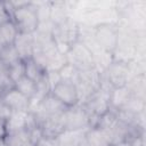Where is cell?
<instances>
[{"label": "cell", "instance_id": "cell-1", "mask_svg": "<svg viewBox=\"0 0 146 146\" xmlns=\"http://www.w3.org/2000/svg\"><path fill=\"white\" fill-rule=\"evenodd\" d=\"M13 9L11 21L19 33L33 34L39 27V17L34 1H9Z\"/></svg>", "mask_w": 146, "mask_h": 146}, {"label": "cell", "instance_id": "cell-2", "mask_svg": "<svg viewBox=\"0 0 146 146\" xmlns=\"http://www.w3.org/2000/svg\"><path fill=\"white\" fill-rule=\"evenodd\" d=\"M80 24L76 18L67 17L52 27V38L59 52L66 55L70 47L79 39Z\"/></svg>", "mask_w": 146, "mask_h": 146}, {"label": "cell", "instance_id": "cell-3", "mask_svg": "<svg viewBox=\"0 0 146 146\" xmlns=\"http://www.w3.org/2000/svg\"><path fill=\"white\" fill-rule=\"evenodd\" d=\"M102 80V72L98 71L96 67L78 71L74 83L78 90L80 104L86 102L92 94H95L100 88Z\"/></svg>", "mask_w": 146, "mask_h": 146}, {"label": "cell", "instance_id": "cell-4", "mask_svg": "<svg viewBox=\"0 0 146 146\" xmlns=\"http://www.w3.org/2000/svg\"><path fill=\"white\" fill-rule=\"evenodd\" d=\"M66 60L67 63L72 64L78 71L96 67L94 54L84 43L79 40L70 47L68 51L66 52Z\"/></svg>", "mask_w": 146, "mask_h": 146}, {"label": "cell", "instance_id": "cell-5", "mask_svg": "<svg viewBox=\"0 0 146 146\" xmlns=\"http://www.w3.org/2000/svg\"><path fill=\"white\" fill-rule=\"evenodd\" d=\"M103 81L110 84L112 88L124 87L131 79L128 63L113 60L111 65L102 73Z\"/></svg>", "mask_w": 146, "mask_h": 146}, {"label": "cell", "instance_id": "cell-6", "mask_svg": "<svg viewBox=\"0 0 146 146\" xmlns=\"http://www.w3.org/2000/svg\"><path fill=\"white\" fill-rule=\"evenodd\" d=\"M94 38L99 49L113 54L117 46V25L100 24L94 27Z\"/></svg>", "mask_w": 146, "mask_h": 146}, {"label": "cell", "instance_id": "cell-7", "mask_svg": "<svg viewBox=\"0 0 146 146\" xmlns=\"http://www.w3.org/2000/svg\"><path fill=\"white\" fill-rule=\"evenodd\" d=\"M65 130H84L90 128V116L82 104L68 107L63 114Z\"/></svg>", "mask_w": 146, "mask_h": 146}, {"label": "cell", "instance_id": "cell-8", "mask_svg": "<svg viewBox=\"0 0 146 146\" xmlns=\"http://www.w3.org/2000/svg\"><path fill=\"white\" fill-rule=\"evenodd\" d=\"M50 94L52 96H55L67 108L80 104L75 83L72 82V81H63V80H60L59 82H57L51 88Z\"/></svg>", "mask_w": 146, "mask_h": 146}, {"label": "cell", "instance_id": "cell-9", "mask_svg": "<svg viewBox=\"0 0 146 146\" xmlns=\"http://www.w3.org/2000/svg\"><path fill=\"white\" fill-rule=\"evenodd\" d=\"M0 102L7 105L13 112L15 111L27 112L31 108V100L26 96H24L21 91H18L14 86L5 89L1 92Z\"/></svg>", "mask_w": 146, "mask_h": 146}, {"label": "cell", "instance_id": "cell-10", "mask_svg": "<svg viewBox=\"0 0 146 146\" xmlns=\"http://www.w3.org/2000/svg\"><path fill=\"white\" fill-rule=\"evenodd\" d=\"M14 46L16 50L18 51L22 60H26L33 57L34 54V38L33 34H26V33H18Z\"/></svg>", "mask_w": 146, "mask_h": 146}, {"label": "cell", "instance_id": "cell-11", "mask_svg": "<svg viewBox=\"0 0 146 146\" xmlns=\"http://www.w3.org/2000/svg\"><path fill=\"white\" fill-rule=\"evenodd\" d=\"M132 97L129 88L127 86L124 87H117L112 88L110 91V108L113 111H119L122 107L127 105V103Z\"/></svg>", "mask_w": 146, "mask_h": 146}, {"label": "cell", "instance_id": "cell-12", "mask_svg": "<svg viewBox=\"0 0 146 146\" xmlns=\"http://www.w3.org/2000/svg\"><path fill=\"white\" fill-rule=\"evenodd\" d=\"M64 114V113H63ZM63 114L58 116L47 117L40 122V128L42 130L43 136L47 137H55L57 138L64 130V121H63Z\"/></svg>", "mask_w": 146, "mask_h": 146}, {"label": "cell", "instance_id": "cell-13", "mask_svg": "<svg viewBox=\"0 0 146 146\" xmlns=\"http://www.w3.org/2000/svg\"><path fill=\"white\" fill-rule=\"evenodd\" d=\"M31 121V113L30 111H15L11 113L9 119L7 120V131H17L22 129H27ZM7 132V133H8Z\"/></svg>", "mask_w": 146, "mask_h": 146}, {"label": "cell", "instance_id": "cell-14", "mask_svg": "<svg viewBox=\"0 0 146 146\" xmlns=\"http://www.w3.org/2000/svg\"><path fill=\"white\" fill-rule=\"evenodd\" d=\"M84 130H64L58 137V146H81L84 141L86 132Z\"/></svg>", "mask_w": 146, "mask_h": 146}, {"label": "cell", "instance_id": "cell-15", "mask_svg": "<svg viewBox=\"0 0 146 146\" xmlns=\"http://www.w3.org/2000/svg\"><path fill=\"white\" fill-rule=\"evenodd\" d=\"M14 87L31 100V105L36 100V98H38V84L33 80H31L24 75L23 78H21L18 81H16L14 83Z\"/></svg>", "mask_w": 146, "mask_h": 146}, {"label": "cell", "instance_id": "cell-16", "mask_svg": "<svg viewBox=\"0 0 146 146\" xmlns=\"http://www.w3.org/2000/svg\"><path fill=\"white\" fill-rule=\"evenodd\" d=\"M24 68H25V76L33 80L35 83H39L42 80H44L47 75V71L33 58L24 60Z\"/></svg>", "mask_w": 146, "mask_h": 146}, {"label": "cell", "instance_id": "cell-17", "mask_svg": "<svg viewBox=\"0 0 146 146\" xmlns=\"http://www.w3.org/2000/svg\"><path fill=\"white\" fill-rule=\"evenodd\" d=\"M22 60L18 51L16 50L14 43L6 44L0 48V65L5 68L11 66L13 64Z\"/></svg>", "mask_w": 146, "mask_h": 146}, {"label": "cell", "instance_id": "cell-18", "mask_svg": "<svg viewBox=\"0 0 146 146\" xmlns=\"http://www.w3.org/2000/svg\"><path fill=\"white\" fill-rule=\"evenodd\" d=\"M18 33L19 32L15 24L13 23V21L0 24V48L6 44L14 43Z\"/></svg>", "mask_w": 146, "mask_h": 146}, {"label": "cell", "instance_id": "cell-19", "mask_svg": "<svg viewBox=\"0 0 146 146\" xmlns=\"http://www.w3.org/2000/svg\"><path fill=\"white\" fill-rule=\"evenodd\" d=\"M3 140L7 146H23L25 143L30 141V132L27 129L11 131L7 133Z\"/></svg>", "mask_w": 146, "mask_h": 146}, {"label": "cell", "instance_id": "cell-20", "mask_svg": "<svg viewBox=\"0 0 146 146\" xmlns=\"http://www.w3.org/2000/svg\"><path fill=\"white\" fill-rule=\"evenodd\" d=\"M7 75L9 78V80L11 81V83L14 84L16 81H18L21 78H23L25 75V68H24V60H19L15 64H13L11 66L6 68Z\"/></svg>", "mask_w": 146, "mask_h": 146}, {"label": "cell", "instance_id": "cell-21", "mask_svg": "<svg viewBox=\"0 0 146 146\" xmlns=\"http://www.w3.org/2000/svg\"><path fill=\"white\" fill-rule=\"evenodd\" d=\"M76 74H78V70L70 63H66L58 71L59 79L63 80V81H72V82H74L75 78H76Z\"/></svg>", "mask_w": 146, "mask_h": 146}, {"label": "cell", "instance_id": "cell-22", "mask_svg": "<svg viewBox=\"0 0 146 146\" xmlns=\"http://www.w3.org/2000/svg\"><path fill=\"white\" fill-rule=\"evenodd\" d=\"M13 9L9 5V1H0V24L11 21Z\"/></svg>", "mask_w": 146, "mask_h": 146}, {"label": "cell", "instance_id": "cell-23", "mask_svg": "<svg viewBox=\"0 0 146 146\" xmlns=\"http://www.w3.org/2000/svg\"><path fill=\"white\" fill-rule=\"evenodd\" d=\"M36 146H58V140L55 137L42 136L41 139L38 141Z\"/></svg>", "mask_w": 146, "mask_h": 146}, {"label": "cell", "instance_id": "cell-24", "mask_svg": "<svg viewBox=\"0 0 146 146\" xmlns=\"http://www.w3.org/2000/svg\"><path fill=\"white\" fill-rule=\"evenodd\" d=\"M11 113H13V111L7 105H5L3 103L0 102V119H3L7 121L9 119V116L11 115Z\"/></svg>", "mask_w": 146, "mask_h": 146}, {"label": "cell", "instance_id": "cell-25", "mask_svg": "<svg viewBox=\"0 0 146 146\" xmlns=\"http://www.w3.org/2000/svg\"><path fill=\"white\" fill-rule=\"evenodd\" d=\"M7 121L0 119V139H3L7 136Z\"/></svg>", "mask_w": 146, "mask_h": 146}, {"label": "cell", "instance_id": "cell-26", "mask_svg": "<svg viewBox=\"0 0 146 146\" xmlns=\"http://www.w3.org/2000/svg\"><path fill=\"white\" fill-rule=\"evenodd\" d=\"M111 146H133L129 140L124 139V140H120V141H116V143H113Z\"/></svg>", "mask_w": 146, "mask_h": 146}, {"label": "cell", "instance_id": "cell-27", "mask_svg": "<svg viewBox=\"0 0 146 146\" xmlns=\"http://www.w3.org/2000/svg\"><path fill=\"white\" fill-rule=\"evenodd\" d=\"M23 146H36V145H35V144H33V143H32V141L30 140V141H27V143H25V144H24Z\"/></svg>", "mask_w": 146, "mask_h": 146}, {"label": "cell", "instance_id": "cell-28", "mask_svg": "<svg viewBox=\"0 0 146 146\" xmlns=\"http://www.w3.org/2000/svg\"><path fill=\"white\" fill-rule=\"evenodd\" d=\"M0 146H7V145H6V143H5V140H3V139H0Z\"/></svg>", "mask_w": 146, "mask_h": 146}]
</instances>
